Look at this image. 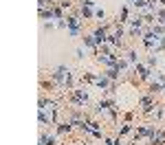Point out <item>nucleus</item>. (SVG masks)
I'll return each instance as SVG.
<instances>
[{"label": "nucleus", "instance_id": "obj_7", "mask_svg": "<svg viewBox=\"0 0 165 145\" xmlns=\"http://www.w3.org/2000/svg\"><path fill=\"white\" fill-rule=\"evenodd\" d=\"M117 75H119L117 68H108V70H106V77H108V79H117Z\"/></svg>", "mask_w": 165, "mask_h": 145}, {"label": "nucleus", "instance_id": "obj_6", "mask_svg": "<svg viewBox=\"0 0 165 145\" xmlns=\"http://www.w3.org/2000/svg\"><path fill=\"white\" fill-rule=\"evenodd\" d=\"M136 70H139L141 79H148V77H150V68H145V66H139V64H136Z\"/></svg>", "mask_w": 165, "mask_h": 145}, {"label": "nucleus", "instance_id": "obj_12", "mask_svg": "<svg viewBox=\"0 0 165 145\" xmlns=\"http://www.w3.org/2000/svg\"><path fill=\"white\" fill-rule=\"evenodd\" d=\"M95 15H97V18H104L106 13H104V9H97V11H95Z\"/></svg>", "mask_w": 165, "mask_h": 145}, {"label": "nucleus", "instance_id": "obj_3", "mask_svg": "<svg viewBox=\"0 0 165 145\" xmlns=\"http://www.w3.org/2000/svg\"><path fill=\"white\" fill-rule=\"evenodd\" d=\"M93 38H95V42H97V44H104V42L108 40V38H106V29H104V26H99V29L93 33Z\"/></svg>", "mask_w": 165, "mask_h": 145}, {"label": "nucleus", "instance_id": "obj_9", "mask_svg": "<svg viewBox=\"0 0 165 145\" xmlns=\"http://www.w3.org/2000/svg\"><path fill=\"white\" fill-rule=\"evenodd\" d=\"M70 130V123H62L60 128H57V134H64V132H68Z\"/></svg>", "mask_w": 165, "mask_h": 145}, {"label": "nucleus", "instance_id": "obj_5", "mask_svg": "<svg viewBox=\"0 0 165 145\" xmlns=\"http://www.w3.org/2000/svg\"><path fill=\"white\" fill-rule=\"evenodd\" d=\"M40 145H55V137H51V134H42L40 137Z\"/></svg>", "mask_w": 165, "mask_h": 145}, {"label": "nucleus", "instance_id": "obj_11", "mask_svg": "<svg viewBox=\"0 0 165 145\" xmlns=\"http://www.w3.org/2000/svg\"><path fill=\"white\" fill-rule=\"evenodd\" d=\"M128 59H130V62H136V53L130 51V53H128Z\"/></svg>", "mask_w": 165, "mask_h": 145}, {"label": "nucleus", "instance_id": "obj_10", "mask_svg": "<svg viewBox=\"0 0 165 145\" xmlns=\"http://www.w3.org/2000/svg\"><path fill=\"white\" fill-rule=\"evenodd\" d=\"M81 15H84V18H90V15H93V9H90V7H81Z\"/></svg>", "mask_w": 165, "mask_h": 145}, {"label": "nucleus", "instance_id": "obj_1", "mask_svg": "<svg viewBox=\"0 0 165 145\" xmlns=\"http://www.w3.org/2000/svg\"><path fill=\"white\" fill-rule=\"evenodd\" d=\"M86 101H88V93H84V90H75V95H73V103L81 106V103H86Z\"/></svg>", "mask_w": 165, "mask_h": 145}, {"label": "nucleus", "instance_id": "obj_2", "mask_svg": "<svg viewBox=\"0 0 165 145\" xmlns=\"http://www.w3.org/2000/svg\"><path fill=\"white\" fill-rule=\"evenodd\" d=\"M66 24H68V29H70V35H77L79 33V18H75V15L68 18Z\"/></svg>", "mask_w": 165, "mask_h": 145}, {"label": "nucleus", "instance_id": "obj_4", "mask_svg": "<svg viewBox=\"0 0 165 145\" xmlns=\"http://www.w3.org/2000/svg\"><path fill=\"white\" fill-rule=\"evenodd\" d=\"M112 106H115V101H112V99H104V101H99L97 112H104V110H108V108H112Z\"/></svg>", "mask_w": 165, "mask_h": 145}, {"label": "nucleus", "instance_id": "obj_8", "mask_svg": "<svg viewBox=\"0 0 165 145\" xmlns=\"http://www.w3.org/2000/svg\"><path fill=\"white\" fill-rule=\"evenodd\" d=\"M95 84H97V86H99V88H106V86H108V84H110V81H108V79H106V77H99V79H97V81H95Z\"/></svg>", "mask_w": 165, "mask_h": 145}]
</instances>
